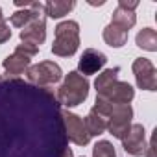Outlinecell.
<instances>
[{
  "instance_id": "9",
  "label": "cell",
  "mask_w": 157,
  "mask_h": 157,
  "mask_svg": "<svg viewBox=\"0 0 157 157\" xmlns=\"http://www.w3.org/2000/svg\"><path fill=\"white\" fill-rule=\"evenodd\" d=\"M61 115H63V126H65L67 139L78 146H87L91 140V135L85 129L83 118H80L74 113H68V111H61Z\"/></svg>"
},
{
  "instance_id": "11",
  "label": "cell",
  "mask_w": 157,
  "mask_h": 157,
  "mask_svg": "<svg viewBox=\"0 0 157 157\" xmlns=\"http://www.w3.org/2000/svg\"><path fill=\"white\" fill-rule=\"evenodd\" d=\"M107 63V56L94 50V48H87L80 61H78V74H82L83 78L85 76H91V74H96L100 68H104Z\"/></svg>"
},
{
  "instance_id": "16",
  "label": "cell",
  "mask_w": 157,
  "mask_h": 157,
  "mask_svg": "<svg viewBox=\"0 0 157 157\" xmlns=\"http://www.w3.org/2000/svg\"><path fill=\"white\" fill-rule=\"evenodd\" d=\"M137 22V15L135 11H128V10H122V8H117L113 11V17H111V24L129 32V28H133Z\"/></svg>"
},
{
  "instance_id": "23",
  "label": "cell",
  "mask_w": 157,
  "mask_h": 157,
  "mask_svg": "<svg viewBox=\"0 0 157 157\" xmlns=\"http://www.w3.org/2000/svg\"><path fill=\"white\" fill-rule=\"evenodd\" d=\"M146 157H153V140L148 144V148H146V153H144Z\"/></svg>"
},
{
  "instance_id": "25",
  "label": "cell",
  "mask_w": 157,
  "mask_h": 157,
  "mask_svg": "<svg viewBox=\"0 0 157 157\" xmlns=\"http://www.w3.org/2000/svg\"><path fill=\"white\" fill-rule=\"evenodd\" d=\"M0 22H4V15H2V10H0Z\"/></svg>"
},
{
  "instance_id": "20",
  "label": "cell",
  "mask_w": 157,
  "mask_h": 157,
  "mask_svg": "<svg viewBox=\"0 0 157 157\" xmlns=\"http://www.w3.org/2000/svg\"><path fill=\"white\" fill-rule=\"evenodd\" d=\"M39 52V48L37 46H32V44H26V43H22V44H19L17 48H15V54H21V56H26V57H33L35 54Z\"/></svg>"
},
{
  "instance_id": "22",
  "label": "cell",
  "mask_w": 157,
  "mask_h": 157,
  "mask_svg": "<svg viewBox=\"0 0 157 157\" xmlns=\"http://www.w3.org/2000/svg\"><path fill=\"white\" fill-rule=\"evenodd\" d=\"M137 6H139L137 0H131V2H128V0H120V2H118V8L128 10V11H135V8H137Z\"/></svg>"
},
{
  "instance_id": "24",
  "label": "cell",
  "mask_w": 157,
  "mask_h": 157,
  "mask_svg": "<svg viewBox=\"0 0 157 157\" xmlns=\"http://www.w3.org/2000/svg\"><path fill=\"white\" fill-rule=\"evenodd\" d=\"M63 157H74V153H72V150H70V148H67V151L63 153Z\"/></svg>"
},
{
  "instance_id": "5",
  "label": "cell",
  "mask_w": 157,
  "mask_h": 157,
  "mask_svg": "<svg viewBox=\"0 0 157 157\" xmlns=\"http://www.w3.org/2000/svg\"><path fill=\"white\" fill-rule=\"evenodd\" d=\"M28 82L33 83L35 87H48L57 83L63 78V70L57 63L54 61H41L37 65H30L26 70Z\"/></svg>"
},
{
  "instance_id": "3",
  "label": "cell",
  "mask_w": 157,
  "mask_h": 157,
  "mask_svg": "<svg viewBox=\"0 0 157 157\" xmlns=\"http://www.w3.org/2000/svg\"><path fill=\"white\" fill-rule=\"evenodd\" d=\"M80 48V24L76 21H63L56 26V39L52 43V54L68 57Z\"/></svg>"
},
{
  "instance_id": "13",
  "label": "cell",
  "mask_w": 157,
  "mask_h": 157,
  "mask_svg": "<svg viewBox=\"0 0 157 157\" xmlns=\"http://www.w3.org/2000/svg\"><path fill=\"white\" fill-rule=\"evenodd\" d=\"M2 67H4V70H6L8 74L19 76V74H22V72L28 70V67H30V57L13 52L11 56H8V57L2 61Z\"/></svg>"
},
{
  "instance_id": "19",
  "label": "cell",
  "mask_w": 157,
  "mask_h": 157,
  "mask_svg": "<svg viewBox=\"0 0 157 157\" xmlns=\"http://www.w3.org/2000/svg\"><path fill=\"white\" fill-rule=\"evenodd\" d=\"M93 157H117V151L109 140H100L93 148Z\"/></svg>"
},
{
  "instance_id": "14",
  "label": "cell",
  "mask_w": 157,
  "mask_h": 157,
  "mask_svg": "<svg viewBox=\"0 0 157 157\" xmlns=\"http://www.w3.org/2000/svg\"><path fill=\"white\" fill-rule=\"evenodd\" d=\"M83 124H85V129H87V133L91 137H98V135H102L107 129V118L102 117V115H98L94 109L89 111V115L85 117Z\"/></svg>"
},
{
  "instance_id": "15",
  "label": "cell",
  "mask_w": 157,
  "mask_h": 157,
  "mask_svg": "<svg viewBox=\"0 0 157 157\" xmlns=\"http://www.w3.org/2000/svg\"><path fill=\"white\" fill-rule=\"evenodd\" d=\"M128 33L129 32H126V30H122L115 24H107L104 28V41L113 48H120L128 43Z\"/></svg>"
},
{
  "instance_id": "26",
  "label": "cell",
  "mask_w": 157,
  "mask_h": 157,
  "mask_svg": "<svg viewBox=\"0 0 157 157\" xmlns=\"http://www.w3.org/2000/svg\"><path fill=\"white\" fill-rule=\"evenodd\" d=\"M0 82H2V76H0Z\"/></svg>"
},
{
  "instance_id": "12",
  "label": "cell",
  "mask_w": 157,
  "mask_h": 157,
  "mask_svg": "<svg viewBox=\"0 0 157 157\" xmlns=\"http://www.w3.org/2000/svg\"><path fill=\"white\" fill-rule=\"evenodd\" d=\"M76 8L74 0H48L44 4V13L50 19H61Z\"/></svg>"
},
{
  "instance_id": "1",
  "label": "cell",
  "mask_w": 157,
  "mask_h": 157,
  "mask_svg": "<svg viewBox=\"0 0 157 157\" xmlns=\"http://www.w3.org/2000/svg\"><path fill=\"white\" fill-rule=\"evenodd\" d=\"M48 87L21 80L0 82V157H63L67 135L61 107Z\"/></svg>"
},
{
  "instance_id": "21",
  "label": "cell",
  "mask_w": 157,
  "mask_h": 157,
  "mask_svg": "<svg viewBox=\"0 0 157 157\" xmlns=\"http://www.w3.org/2000/svg\"><path fill=\"white\" fill-rule=\"evenodd\" d=\"M10 37H11L10 24H8L6 21H4V22H0V44L6 43V41H10Z\"/></svg>"
},
{
  "instance_id": "7",
  "label": "cell",
  "mask_w": 157,
  "mask_h": 157,
  "mask_svg": "<svg viewBox=\"0 0 157 157\" xmlns=\"http://www.w3.org/2000/svg\"><path fill=\"white\" fill-rule=\"evenodd\" d=\"M131 118H133V109L129 104H117L113 105V113L107 120V131L117 137V139H124L131 128Z\"/></svg>"
},
{
  "instance_id": "6",
  "label": "cell",
  "mask_w": 157,
  "mask_h": 157,
  "mask_svg": "<svg viewBox=\"0 0 157 157\" xmlns=\"http://www.w3.org/2000/svg\"><path fill=\"white\" fill-rule=\"evenodd\" d=\"M96 96L117 105V104H129L135 96V91L128 82H120L117 78V80H111L105 85L96 87Z\"/></svg>"
},
{
  "instance_id": "2",
  "label": "cell",
  "mask_w": 157,
  "mask_h": 157,
  "mask_svg": "<svg viewBox=\"0 0 157 157\" xmlns=\"http://www.w3.org/2000/svg\"><path fill=\"white\" fill-rule=\"evenodd\" d=\"M89 96V82L87 78H83L82 74H78L76 70L68 72L65 76L63 85L57 89L56 93V100L59 105L65 107H76L85 102V98Z\"/></svg>"
},
{
  "instance_id": "17",
  "label": "cell",
  "mask_w": 157,
  "mask_h": 157,
  "mask_svg": "<svg viewBox=\"0 0 157 157\" xmlns=\"http://www.w3.org/2000/svg\"><path fill=\"white\" fill-rule=\"evenodd\" d=\"M135 43H137V46L142 48V50L155 52V50H157V33H155V30H151V28H142V30L137 33Z\"/></svg>"
},
{
  "instance_id": "4",
  "label": "cell",
  "mask_w": 157,
  "mask_h": 157,
  "mask_svg": "<svg viewBox=\"0 0 157 157\" xmlns=\"http://www.w3.org/2000/svg\"><path fill=\"white\" fill-rule=\"evenodd\" d=\"M32 8H33V19L21 30V41L39 48L46 39V13H44V4L41 2H32Z\"/></svg>"
},
{
  "instance_id": "8",
  "label": "cell",
  "mask_w": 157,
  "mask_h": 157,
  "mask_svg": "<svg viewBox=\"0 0 157 157\" xmlns=\"http://www.w3.org/2000/svg\"><path fill=\"white\" fill-rule=\"evenodd\" d=\"M133 74H135V82L137 87L142 91H155L157 89V72L155 67L150 59L146 57H137L131 65Z\"/></svg>"
},
{
  "instance_id": "10",
  "label": "cell",
  "mask_w": 157,
  "mask_h": 157,
  "mask_svg": "<svg viewBox=\"0 0 157 157\" xmlns=\"http://www.w3.org/2000/svg\"><path fill=\"white\" fill-rule=\"evenodd\" d=\"M122 148L126 153L133 155V157H140L146 153V131L142 124H131L128 135L122 139Z\"/></svg>"
},
{
  "instance_id": "18",
  "label": "cell",
  "mask_w": 157,
  "mask_h": 157,
  "mask_svg": "<svg viewBox=\"0 0 157 157\" xmlns=\"http://www.w3.org/2000/svg\"><path fill=\"white\" fill-rule=\"evenodd\" d=\"M32 19H33V8H32V2H30V6H28L26 10L15 11V13L10 17V22H11V26H15V28H24Z\"/></svg>"
}]
</instances>
